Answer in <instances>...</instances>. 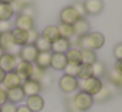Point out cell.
<instances>
[{"label":"cell","instance_id":"cell-26","mask_svg":"<svg viewBox=\"0 0 122 112\" xmlns=\"http://www.w3.org/2000/svg\"><path fill=\"white\" fill-rule=\"evenodd\" d=\"M58 26V30L59 34H61V38H66V39H71L72 36H75L74 33V27L72 25H66V23H59Z\"/></svg>","mask_w":122,"mask_h":112},{"label":"cell","instance_id":"cell-40","mask_svg":"<svg viewBox=\"0 0 122 112\" xmlns=\"http://www.w3.org/2000/svg\"><path fill=\"white\" fill-rule=\"evenodd\" d=\"M8 102V98H7V90L3 87H0V106H3L4 103Z\"/></svg>","mask_w":122,"mask_h":112},{"label":"cell","instance_id":"cell-4","mask_svg":"<svg viewBox=\"0 0 122 112\" xmlns=\"http://www.w3.org/2000/svg\"><path fill=\"white\" fill-rule=\"evenodd\" d=\"M59 89L63 91L64 94H71L74 91H76L79 89V80L76 77H72V76H67L63 74L59 78Z\"/></svg>","mask_w":122,"mask_h":112},{"label":"cell","instance_id":"cell-10","mask_svg":"<svg viewBox=\"0 0 122 112\" xmlns=\"http://www.w3.org/2000/svg\"><path fill=\"white\" fill-rule=\"evenodd\" d=\"M21 89L24 91L25 96H30V95H37V94H40L41 90H42V86H41L40 81L29 78V80L22 81Z\"/></svg>","mask_w":122,"mask_h":112},{"label":"cell","instance_id":"cell-5","mask_svg":"<svg viewBox=\"0 0 122 112\" xmlns=\"http://www.w3.org/2000/svg\"><path fill=\"white\" fill-rule=\"evenodd\" d=\"M80 18V16L77 14V12L75 10V8L72 5L64 7L59 13V21L61 23H66V25H74L77 20Z\"/></svg>","mask_w":122,"mask_h":112},{"label":"cell","instance_id":"cell-34","mask_svg":"<svg viewBox=\"0 0 122 112\" xmlns=\"http://www.w3.org/2000/svg\"><path fill=\"white\" fill-rule=\"evenodd\" d=\"M72 7L75 8V10L77 12V14L80 16V18H85V16H87V13H85V9H84V4H83L81 1H76L72 4Z\"/></svg>","mask_w":122,"mask_h":112},{"label":"cell","instance_id":"cell-38","mask_svg":"<svg viewBox=\"0 0 122 112\" xmlns=\"http://www.w3.org/2000/svg\"><path fill=\"white\" fill-rule=\"evenodd\" d=\"M46 70H42V69H40V68H37L34 65V68H33V74H32V78L33 80H37V81H40L41 80V77L43 76V73H45Z\"/></svg>","mask_w":122,"mask_h":112},{"label":"cell","instance_id":"cell-2","mask_svg":"<svg viewBox=\"0 0 122 112\" xmlns=\"http://www.w3.org/2000/svg\"><path fill=\"white\" fill-rule=\"evenodd\" d=\"M93 102V96L88 95V94L83 93H77L76 95L72 98V107H74V111H79V112H85L92 107Z\"/></svg>","mask_w":122,"mask_h":112},{"label":"cell","instance_id":"cell-29","mask_svg":"<svg viewBox=\"0 0 122 112\" xmlns=\"http://www.w3.org/2000/svg\"><path fill=\"white\" fill-rule=\"evenodd\" d=\"M36 48L38 49V52H47V51H51V43L49 40H46L43 36L40 35V38L36 40L34 43Z\"/></svg>","mask_w":122,"mask_h":112},{"label":"cell","instance_id":"cell-18","mask_svg":"<svg viewBox=\"0 0 122 112\" xmlns=\"http://www.w3.org/2000/svg\"><path fill=\"white\" fill-rule=\"evenodd\" d=\"M67 65V59L66 54H54L51 55V61H50V68L54 70H63Z\"/></svg>","mask_w":122,"mask_h":112},{"label":"cell","instance_id":"cell-14","mask_svg":"<svg viewBox=\"0 0 122 112\" xmlns=\"http://www.w3.org/2000/svg\"><path fill=\"white\" fill-rule=\"evenodd\" d=\"M51 55L53 52L47 51V52H38L37 57L34 60V65L37 68L42 70H47L50 68V61H51Z\"/></svg>","mask_w":122,"mask_h":112},{"label":"cell","instance_id":"cell-16","mask_svg":"<svg viewBox=\"0 0 122 112\" xmlns=\"http://www.w3.org/2000/svg\"><path fill=\"white\" fill-rule=\"evenodd\" d=\"M15 26H16V29L29 31L30 29L34 27V18L28 17V16H24V14H17L16 21H15Z\"/></svg>","mask_w":122,"mask_h":112},{"label":"cell","instance_id":"cell-37","mask_svg":"<svg viewBox=\"0 0 122 112\" xmlns=\"http://www.w3.org/2000/svg\"><path fill=\"white\" fill-rule=\"evenodd\" d=\"M12 30V23L9 21H0V34Z\"/></svg>","mask_w":122,"mask_h":112},{"label":"cell","instance_id":"cell-21","mask_svg":"<svg viewBox=\"0 0 122 112\" xmlns=\"http://www.w3.org/2000/svg\"><path fill=\"white\" fill-rule=\"evenodd\" d=\"M66 59L68 64H74V65H81V52H80V48H76V47H71L68 51L66 52Z\"/></svg>","mask_w":122,"mask_h":112},{"label":"cell","instance_id":"cell-43","mask_svg":"<svg viewBox=\"0 0 122 112\" xmlns=\"http://www.w3.org/2000/svg\"><path fill=\"white\" fill-rule=\"evenodd\" d=\"M4 77H5V72H4L1 68H0V83L3 82V80H4Z\"/></svg>","mask_w":122,"mask_h":112},{"label":"cell","instance_id":"cell-23","mask_svg":"<svg viewBox=\"0 0 122 112\" xmlns=\"http://www.w3.org/2000/svg\"><path fill=\"white\" fill-rule=\"evenodd\" d=\"M80 52H81V61H83V64L92 65L93 63L97 61V55H96V52L92 51V49L81 48Z\"/></svg>","mask_w":122,"mask_h":112},{"label":"cell","instance_id":"cell-22","mask_svg":"<svg viewBox=\"0 0 122 112\" xmlns=\"http://www.w3.org/2000/svg\"><path fill=\"white\" fill-rule=\"evenodd\" d=\"M7 98H8L9 103L16 104V103H20V102L24 100L25 94L21 87H16V89H12V90H7Z\"/></svg>","mask_w":122,"mask_h":112},{"label":"cell","instance_id":"cell-20","mask_svg":"<svg viewBox=\"0 0 122 112\" xmlns=\"http://www.w3.org/2000/svg\"><path fill=\"white\" fill-rule=\"evenodd\" d=\"M11 34H12V38H13V42L16 46L22 47L25 44H28V31L15 27L11 30Z\"/></svg>","mask_w":122,"mask_h":112},{"label":"cell","instance_id":"cell-44","mask_svg":"<svg viewBox=\"0 0 122 112\" xmlns=\"http://www.w3.org/2000/svg\"><path fill=\"white\" fill-rule=\"evenodd\" d=\"M24 5H28V4H33V0H20Z\"/></svg>","mask_w":122,"mask_h":112},{"label":"cell","instance_id":"cell-12","mask_svg":"<svg viewBox=\"0 0 122 112\" xmlns=\"http://www.w3.org/2000/svg\"><path fill=\"white\" fill-rule=\"evenodd\" d=\"M83 4H84L85 13L89 16H97L104 10L102 0H84Z\"/></svg>","mask_w":122,"mask_h":112},{"label":"cell","instance_id":"cell-46","mask_svg":"<svg viewBox=\"0 0 122 112\" xmlns=\"http://www.w3.org/2000/svg\"><path fill=\"white\" fill-rule=\"evenodd\" d=\"M3 54H4V51H3V49H1V47H0V57L3 56Z\"/></svg>","mask_w":122,"mask_h":112},{"label":"cell","instance_id":"cell-47","mask_svg":"<svg viewBox=\"0 0 122 112\" xmlns=\"http://www.w3.org/2000/svg\"><path fill=\"white\" fill-rule=\"evenodd\" d=\"M74 112H79V111H74Z\"/></svg>","mask_w":122,"mask_h":112},{"label":"cell","instance_id":"cell-41","mask_svg":"<svg viewBox=\"0 0 122 112\" xmlns=\"http://www.w3.org/2000/svg\"><path fill=\"white\" fill-rule=\"evenodd\" d=\"M113 69L116 70L118 74L122 76V60H117L116 64H114V67H113Z\"/></svg>","mask_w":122,"mask_h":112},{"label":"cell","instance_id":"cell-24","mask_svg":"<svg viewBox=\"0 0 122 112\" xmlns=\"http://www.w3.org/2000/svg\"><path fill=\"white\" fill-rule=\"evenodd\" d=\"M93 77V70H92V65L88 64H81L79 68V73H77L76 78L79 81H84L88 80V78Z\"/></svg>","mask_w":122,"mask_h":112},{"label":"cell","instance_id":"cell-19","mask_svg":"<svg viewBox=\"0 0 122 112\" xmlns=\"http://www.w3.org/2000/svg\"><path fill=\"white\" fill-rule=\"evenodd\" d=\"M41 36H43V38H45L46 40H49L50 43L55 42L56 39L61 38V34H59L58 26H56V25H49V26H46V27L42 30V33H41Z\"/></svg>","mask_w":122,"mask_h":112},{"label":"cell","instance_id":"cell-7","mask_svg":"<svg viewBox=\"0 0 122 112\" xmlns=\"http://www.w3.org/2000/svg\"><path fill=\"white\" fill-rule=\"evenodd\" d=\"M38 55V49L36 48L34 44H25V46L20 47L19 51V59L22 61H28V63H34L36 57Z\"/></svg>","mask_w":122,"mask_h":112},{"label":"cell","instance_id":"cell-35","mask_svg":"<svg viewBox=\"0 0 122 112\" xmlns=\"http://www.w3.org/2000/svg\"><path fill=\"white\" fill-rule=\"evenodd\" d=\"M16 111H17L16 104L9 103V102L4 103L3 106H0V112H16Z\"/></svg>","mask_w":122,"mask_h":112},{"label":"cell","instance_id":"cell-36","mask_svg":"<svg viewBox=\"0 0 122 112\" xmlns=\"http://www.w3.org/2000/svg\"><path fill=\"white\" fill-rule=\"evenodd\" d=\"M9 5H11V7H12V9H13L15 14H16V13H17V14H19V13H20V12H21V10H22V8L25 7V5L22 4V3L20 1V0H15V1H13V3H11V4H9Z\"/></svg>","mask_w":122,"mask_h":112},{"label":"cell","instance_id":"cell-28","mask_svg":"<svg viewBox=\"0 0 122 112\" xmlns=\"http://www.w3.org/2000/svg\"><path fill=\"white\" fill-rule=\"evenodd\" d=\"M92 70H93V77H97L100 80H101V77H104L106 74V67L100 60H97L96 63L92 64Z\"/></svg>","mask_w":122,"mask_h":112},{"label":"cell","instance_id":"cell-1","mask_svg":"<svg viewBox=\"0 0 122 112\" xmlns=\"http://www.w3.org/2000/svg\"><path fill=\"white\" fill-rule=\"evenodd\" d=\"M105 44V36L98 31H92L88 33L84 36H77V47L81 48H88L92 51H97Z\"/></svg>","mask_w":122,"mask_h":112},{"label":"cell","instance_id":"cell-32","mask_svg":"<svg viewBox=\"0 0 122 112\" xmlns=\"http://www.w3.org/2000/svg\"><path fill=\"white\" fill-rule=\"evenodd\" d=\"M19 14H24V16H28V17H32L34 18L36 17V8L33 4H28L22 8V10L19 13Z\"/></svg>","mask_w":122,"mask_h":112},{"label":"cell","instance_id":"cell-30","mask_svg":"<svg viewBox=\"0 0 122 112\" xmlns=\"http://www.w3.org/2000/svg\"><path fill=\"white\" fill-rule=\"evenodd\" d=\"M79 68H80V65H74V64H68V63H67L66 68L63 69L64 70V74L76 77L77 73H79Z\"/></svg>","mask_w":122,"mask_h":112},{"label":"cell","instance_id":"cell-9","mask_svg":"<svg viewBox=\"0 0 122 112\" xmlns=\"http://www.w3.org/2000/svg\"><path fill=\"white\" fill-rule=\"evenodd\" d=\"M33 68H34V64L28 63V61H22V60H19L16 68H15V72L19 74V77L21 78L22 81H25V80L32 78Z\"/></svg>","mask_w":122,"mask_h":112},{"label":"cell","instance_id":"cell-31","mask_svg":"<svg viewBox=\"0 0 122 112\" xmlns=\"http://www.w3.org/2000/svg\"><path fill=\"white\" fill-rule=\"evenodd\" d=\"M40 35H41L40 31H38L36 27L30 29V30L28 31V44H34L36 40L40 38Z\"/></svg>","mask_w":122,"mask_h":112},{"label":"cell","instance_id":"cell-13","mask_svg":"<svg viewBox=\"0 0 122 112\" xmlns=\"http://www.w3.org/2000/svg\"><path fill=\"white\" fill-rule=\"evenodd\" d=\"M25 106L32 112H40L45 107V100H43V98L40 94H37V95H30V96H26V104Z\"/></svg>","mask_w":122,"mask_h":112},{"label":"cell","instance_id":"cell-17","mask_svg":"<svg viewBox=\"0 0 122 112\" xmlns=\"http://www.w3.org/2000/svg\"><path fill=\"white\" fill-rule=\"evenodd\" d=\"M70 48H71L70 39L66 38H59L51 43V52H54V54H66Z\"/></svg>","mask_w":122,"mask_h":112},{"label":"cell","instance_id":"cell-25","mask_svg":"<svg viewBox=\"0 0 122 112\" xmlns=\"http://www.w3.org/2000/svg\"><path fill=\"white\" fill-rule=\"evenodd\" d=\"M108 80H109V83H112L114 87L122 89V76L118 74L113 68L108 72Z\"/></svg>","mask_w":122,"mask_h":112},{"label":"cell","instance_id":"cell-3","mask_svg":"<svg viewBox=\"0 0 122 112\" xmlns=\"http://www.w3.org/2000/svg\"><path fill=\"white\" fill-rule=\"evenodd\" d=\"M102 87V81L97 77H91L88 80L79 81V89L80 91L88 94L91 96H95Z\"/></svg>","mask_w":122,"mask_h":112},{"label":"cell","instance_id":"cell-15","mask_svg":"<svg viewBox=\"0 0 122 112\" xmlns=\"http://www.w3.org/2000/svg\"><path fill=\"white\" fill-rule=\"evenodd\" d=\"M72 27H74L75 36H84L88 33H91V25L87 21V18H79L72 25Z\"/></svg>","mask_w":122,"mask_h":112},{"label":"cell","instance_id":"cell-42","mask_svg":"<svg viewBox=\"0 0 122 112\" xmlns=\"http://www.w3.org/2000/svg\"><path fill=\"white\" fill-rule=\"evenodd\" d=\"M16 112H32V111H30L26 106H20V107H17V111Z\"/></svg>","mask_w":122,"mask_h":112},{"label":"cell","instance_id":"cell-11","mask_svg":"<svg viewBox=\"0 0 122 112\" xmlns=\"http://www.w3.org/2000/svg\"><path fill=\"white\" fill-rule=\"evenodd\" d=\"M1 83H3V89H5V90H12V89H16V87H21L22 80L13 70V72L5 73V77H4V80Z\"/></svg>","mask_w":122,"mask_h":112},{"label":"cell","instance_id":"cell-6","mask_svg":"<svg viewBox=\"0 0 122 112\" xmlns=\"http://www.w3.org/2000/svg\"><path fill=\"white\" fill-rule=\"evenodd\" d=\"M117 90H118V89L114 87L112 83H102L101 90L98 91L95 96H93V102H97V103H104V102L109 100Z\"/></svg>","mask_w":122,"mask_h":112},{"label":"cell","instance_id":"cell-8","mask_svg":"<svg viewBox=\"0 0 122 112\" xmlns=\"http://www.w3.org/2000/svg\"><path fill=\"white\" fill-rule=\"evenodd\" d=\"M19 60H20L19 56H15V55L9 54V52H4L3 56L0 57V68L5 73L13 72L17 63H19Z\"/></svg>","mask_w":122,"mask_h":112},{"label":"cell","instance_id":"cell-33","mask_svg":"<svg viewBox=\"0 0 122 112\" xmlns=\"http://www.w3.org/2000/svg\"><path fill=\"white\" fill-rule=\"evenodd\" d=\"M40 83H41V86H45V87H49V86L53 83V77H51L50 73H47V70H46V72L43 73V76L41 77Z\"/></svg>","mask_w":122,"mask_h":112},{"label":"cell","instance_id":"cell-45","mask_svg":"<svg viewBox=\"0 0 122 112\" xmlns=\"http://www.w3.org/2000/svg\"><path fill=\"white\" fill-rule=\"evenodd\" d=\"M15 0H0V4H11Z\"/></svg>","mask_w":122,"mask_h":112},{"label":"cell","instance_id":"cell-39","mask_svg":"<svg viewBox=\"0 0 122 112\" xmlns=\"http://www.w3.org/2000/svg\"><path fill=\"white\" fill-rule=\"evenodd\" d=\"M113 55L116 60H122V43H118L113 49Z\"/></svg>","mask_w":122,"mask_h":112},{"label":"cell","instance_id":"cell-27","mask_svg":"<svg viewBox=\"0 0 122 112\" xmlns=\"http://www.w3.org/2000/svg\"><path fill=\"white\" fill-rule=\"evenodd\" d=\"M15 12L9 4H0V21H9Z\"/></svg>","mask_w":122,"mask_h":112}]
</instances>
